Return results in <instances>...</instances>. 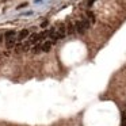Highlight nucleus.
<instances>
[{"label": "nucleus", "instance_id": "nucleus-1", "mask_svg": "<svg viewBox=\"0 0 126 126\" xmlns=\"http://www.w3.org/2000/svg\"><path fill=\"white\" fill-rule=\"evenodd\" d=\"M90 27V23H88V20H80V22H76V30L79 34H84V31L87 30V29Z\"/></svg>", "mask_w": 126, "mask_h": 126}, {"label": "nucleus", "instance_id": "nucleus-2", "mask_svg": "<svg viewBox=\"0 0 126 126\" xmlns=\"http://www.w3.org/2000/svg\"><path fill=\"white\" fill-rule=\"evenodd\" d=\"M6 39H7V47H12L15 44V31L11 30L6 33Z\"/></svg>", "mask_w": 126, "mask_h": 126}, {"label": "nucleus", "instance_id": "nucleus-3", "mask_svg": "<svg viewBox=\"0 0 126 126\" xmlns=\"http://www.w3.org/2000/svg\"><path fill=\"white\" fill-rule=\"evenodd\" d=\"M27 37H29V30H22L18 34V39H19V41H23V39L27 38Z\"/></svg>", "mask_w": 126, "mask_h": 126}, {"label": "nucleus", "instance_id": "nucleus-4", "mask_svg": "<svg viewBox=\"0 0 126 126\" xmlns=\"http://www.w3.org/2000/svg\"><path fill=\"white\" fill-rule=\"evenodd\" d=\"M52 45H53V41H46L44 45H42V50H44V52H49L50 47H52Z\"/></svg>", "mask_w": 126, "mask_h": 126}, {"label": "nucleus", "instance_id": "nucleus-5", "mask_svg": "<svg viewBox=\"0 0 126 126\" xmlns=\"http://www.w3.org/2000/svg\"><path fill=\"white\" fill-rule=\"evenodd\" d=\"M121 126H126V112H122V117H121Z\"/></svg>", "mask_w": 126, "mask_h": 126}, {"label": "nucleus", "instance_id": "nucleus-6", "mask_svg": "<svg viewBox=\"0 0 126 126\" xmlns=\"http://www.w3.org/2000/svg\"><path fill=\"white\" fill-rule=\"evenodd\" d=\"M88 16H90V19H91V22H95V19H94V14H92V12H88Z\"/></svg>", "mask_w": 126, "mask_h": 126}, {"label": "nucleus", "instance_id": "nucleus-7", "mask_svg": "<svg viewBox=\"0 0 126 126\" xmlns=\"http://www.w3.org/2000/svg\"><path fill=\"white\" fill-rule=\"evenodd\" d=\"M94 1H95V0H88V6H92Z\"/></svg>", "mask_w": 126, "mask_h": 126}, {"label": "nucleus", "instance_id": "nucleus-8", "mask_svg": "<svg viewBox=\"0 0 126 126\" xmlns=\"http://www.w3.org/2000/svg\"><path fill=\"white\" fill-rule=\"evenodd\" d=\"M1 41H3V37L0 35V44H1Z\"/></svg>", "mask_w": 126, "mask_h": 126}]
</instances>
